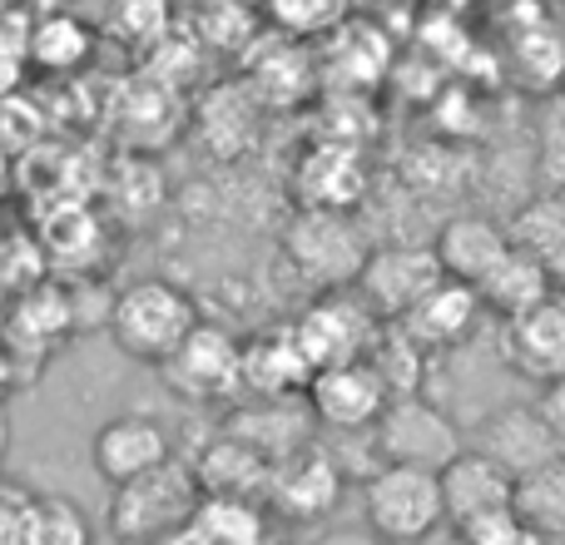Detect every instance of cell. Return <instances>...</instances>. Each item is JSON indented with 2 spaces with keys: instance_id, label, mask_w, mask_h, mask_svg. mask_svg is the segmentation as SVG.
I'll list each match as a JSON object with an SVG mask.
<instances>
[{
  "instance_id": "obj_4",
  "label": "cell",
  "mask_w": 565,
  "mask_h": 545,
  "mask_svg": "<svg viewBox=\"0 0 565 545\" xmlns=\"http://www.w3.org/2000/svg\"><path fill=\"white\" fill-rule=\"evenodd\" d=\"M461 447H467V431L451 421V412H441L422 392L392 397L382 407V417L372 421V451H377V461H392V467L441 471Z\"/></svg>"
},
{
  "instance_id": "obj_37",
  "label": "cell",
  "mask_w": 565,
  "mask_h": 545,
  "mask_svg": "<svg viewBox=\"0 0 565 545\" xmlns=\"http://www.w3.org/2000/svg\"><path fill=\"white\" fill-rule=\"evenodd\" d=\"M6 451H10V417H6V407H0V461H6Z\"/></svg>"
},
{
  "instance_id": "obj_14",
  "label": "cell",
  "mask_w": 565,
  "mask_h": 545,
  "mask_svg": "<svg viewBox=\"0 0 565 545\" xmlns=\"http://www.w3.org/2000/svg\"><path fill=\"white\" fill-rule=\"evenodd\" d=\"M481 318H487V308H481L477 288H471V282H457V278H441L427 298H417L407 312H402L397 328L407 332L422 352H457L477 338Z\"/></svg>"
},
{
  "instance_id": "obj_8",
  "label": "cell",
  "mask_w": 565,
  "mask_h": 545,
  "mask_svg": "<svg viewBox=\"0 0 565 545\" xmlns=\"http://www.w3.org/2000/svg\"><path fill=\"white\" fill-rule=\"evenodd\" d=\"M441 278H447V272H441V258L431 244H387V248H372L352 288L362 292V302H367L382 322H397L402 312L417 298H427Z\"/></svg>"
},
{
  "instance_id": "obj_40",
  "label": "cell",
  "mask_w": 565,
  "mask_h": 545,
  "mask_svg": "<svg viewBox=\"0 0 565 545\" xmlns=\"http://www.w3.org/2000/svg\"><path fill=\"white\" fill-rule=\"evenodd\" d=\"M561 541H565V536H561Z\"/></svg>"
},
{
  "instance_id": "obj_22",
  "label": "cell",
  "mask_w": 565,
  "mask_h": 545,
  "mask_svg": "<svg viewBox=\"0 0 565 545\" xmlns=\"http://www.w3.org/2000/svg\"><path fill=\"white\" fill-rule=\"evenodd\" d=\"M194 471L204 481V496H258L268 481V461L238 437H228V431H218L209 441V451L194 461Z\"/></svg>"
},
{
  "instance_id": "obj_25",
  "label": "cell",
  "mask_w": 565,
  "mask_h": 545,
  "mask_svg": "<svg viewBox=\"0 0 565 545\" xmlns=\"http://www.w3.org/2000/svg\"><path fill=\"white\" fill-rule=\"evenodd\" d=\"M20 545H95L85 511L60 491H35L20 526Z\"/></svg>"
},
{
  "instance_id": "obj_29",
  "label": "cell",
  "mask_w": 565,
  "mask_h": 545,
  "mask_svg": "<svg viewBox=\"0 0 565 545\" xmlns=\"http://www.w3.org/2000/svg\"><path fill=\"white\" fill-rule=\"evenodd\" d=\"M447 536H451V545H541L546 541L516 516V506L477 516V521H467V526H451Z\"/></svg>"
},
{
  "instance_id": "obj_23",
  "label": "cell",
  "mask_w": 565,
  "mask_h": 545,
  "mask_svg": "<svg viewBox=\"0 0 565 545\" xmlns=\"http://www.w3.org/2000/svg\"><path fill=\"white\" fill-rule=\"evenodd\" d=\"M511 506H516V516L536 536H546V541L565 536V451L516 481V501Z\"/></svg>"
},
{
  "instance_id": "obj_20",
  "label": "cell",
  "mask_w": 565,
  "mask_h": 545,
  "mask_svg": "<svg viewBox=\"0 0 565 545\" xmlns=\"http://www.w3.org/2000/svg\"><path fill=\"white\" fill-rule=\"evenodd\" d=\"M477 298H481V308L491 312V318H516V312H526V308H536L541 298H551L556 292V282H551V272L536 264V258H526L516 244L507 248V254L497 258L487 272H481L477 282Z\"/></svg>"
},
{
  "instance_id": "obj_33",
  "label": "cell",
  "mask_w": 565,
  "mask_h": 545,
  "mask_svg": "<svg viewBox=\"0 0 565 545\" xmlns=\"http://www.w3.org/2000/svg\"><path fill=\"white\" fill-rule=\"evenodd\" d=\"M536 407H541V417H546V427L556 431V441L565 447V377H556V382H546V387H541Z\"/></svg>"
},
{
  "instance_id": "obj_12",
  "label": "cell",
  "mask_w": 565,
  "mask_h": 545,
  "mask_svg": "<svg viewBox=\"0 0 565 545\" xmlns=\"http://www.w3.org/2000/svg\"><path fill=\"white\" fill-rule=\"evenodd\" d=\"M467 447L487 451V457L497 461V467H507L516 481L565 451L556 441V431L546 427V417H541L536 402H507V407L487 412V417L477 421V431H471Z\"/></svg>"
},
{
  "instance_id": "obj_15",
  "label": "cell",
  "mask_w": 565,
  "mask_h": 545,
  "mask_svg": "<svg viewBox=\"0 0 565 545\" xmlns=\"http://www.w3.org/2000/svg\"><path fill=\"white\" fill-rule=\"evenodd\" d=\"M441 481V511H447V531L467 526L477 516H491V511H507L516 501V477L507 467L487 457L477 447H461L447 467L437 471Z\"/></svg>"
},
{
  "instance_id": "obj_5",
  "label": "cell",
  "mask_w": 565,
  "mask_h": 545,
  "mask_svg": "<svg viewBox=\"0 0 565 545\" xmlns=\"http://www.w3.org/2000/svg\"><path fill=\"white\" fill-rule=\"evenodd\" d=\"M282 254H288V264L298 268L312 288L328 292V288H352L372 248L362 244V234L352 228L348 209H312L308 204L288 224V234H282Z\"/></svg>"
},
{
  "instance_id": "obj_2",
  "label": "cell",
  "mask_w": 565,
  "mask_h": 545,
  "mask_svg": "<svg viewBox=\"0 0 565 545\" xmlns=\"http://www.w3.org/2000/svg\"><path fill=\"white\" fill-rule=\"evenodd\" d=\"M204 501V481H199L194 461L169 457L164 467L145 471V477L109 487V531L125 545H154L169 531L189 526Z\"/></svg>"
},
{
  "instance_id": "obj_32",
  "label": "cell",
  "mask_w": 565,
  "mask_h": 545,
  "mask_svg": "<svg viewBox=\"0 0 565 545\" xmlns=\"http://www.w3.org/2000/svg\"><path fill=\"white\" fill-rule=\"evenodd\" d=\"M30 487H15V481L0 477V545H20V526H25L30 511Z\"/></svg>"
},
{
  "instance_id": "obj_34",
  "label": "cell",
  "mask_w": 565,
  "mask_h": 545,
  "mask_svg": "<svg viewBox=\"0 0 565 545\" xmlns=\"http://www.w3.org/2000/svg\"><path fill=\"white\" fill-rule=\"evenodd\" d=\"M318 545H392V541H382L377 531H367V526H342V531H328Z\"/></svg>"
},
{
  "instance_id": "obj_28",
  "label": "cell",
  "mask_w": 565,
  "mask_h": 545,
  "mask_svg": "<svg viewBox=\"0 0 565 545\" xmlns=\"http://www.w3.org/2000/svg\"><path fill=\"white\" fill-rule=\"evenodd\" d=\"M174 0H109V35L115 40H129L139 50H154L164 45L169 25H174Z\"/></svg>"
},
{
  "instance_id": "obj_39",
  "label": "cell",
  "mask_w": 565,
  "mask_h": 545,
  "mask_svg": "<svg viewBox=\"0 0 565 545\" xmlns=\"http://www.w3.org/2000/svg\"><path fill=\"white\" fill-rule=\"evenodd\" d=\"M541 545H565V541H561V536H556V541H541Z\"/></svg>"
},
{
  "instance_id": "obj_6",
  "label": "cell",
  "mask_w": 565,
  "mask_h": 545,
  "mask_svg": "<svg viewBox=\"0 0 565 545\" xmlns=\"http://www.w3.org/2000/svg\"><path fill=\"white\" fill-rule=\"evenodd\" d=\"M382 318L362 302L358 288H328L292 318L298 348L308 352L312 372L318 367H338V362H358L367 357L372 338H377Z\"/></svg>"
},
{
  "instance_id": "obj_1",
  "label": "cell",
  "mask_w": 565,
  "mask_h": 545,
  "mask_svg": "<svg viewBox=\"0 0 565 545\" xmlns=\"http://www.w3.org/2000/svg\"><path fill=\"white\" fill-rule=\"evenodd\" d=\"M199 322H204L199 318V302L189 298L179 282L139 278L109 298L105 328L125 357L145 362V367H164V362L184 348V338L199 328Z\"/></svg>"
},
{
  "instance_id": "obj_38",
  "label": "cell",
  "mask_w": 565,
  "mask_h": 545,
  "mask_svg": "<svg viewBox=\"0 0 565 545\" xmlns=\"http://www.w3.org/2000/svg\"><path fill=\"white\" fill-rule=\"evenodd\" d=\"M561 105H565V75H561Z\"/></svg>"
},
{
  "instance_id": "obj_31",
  "label": "cell",
  "mask_w": 565,
  "mask_h": 545,
  "mask_svg": "<svg viewBox=\"0 0 565 545\" xmlns=\"http://www.w3.org/2000/svg\"><path fill=\"white\" fill-rule=\"evenodd\" d=\"M45 135V115L35 109V99L20 89V95H6L0 99V149L10 154H25L35 139Z\"/></svg>"
},
{
  "instance_id": "obj_3",
  "label": "cell",
  "mask_w": 565,
  "mask_h": 545,
  "mask_svg": "<svg viewBox=\"0 0 565 545\" xmlns=\"http://www.w3.org/2000/svg\"><path fill=\"white\" fill-rule=\"evenodd\" d=\"M358 501H362V526L377 531L392 545H422L437 531H447L437 471L382 461L377 471H367L358 481Z\"/></svg>"
},
{
  "instance_id": "obj_27",
  "label": "cell",
  "mask_w": 565,
  "mask_h": 545,
  "mask_svg": "<svg viewBox=\"0 0 565 545\" xmlns=\"http://www.w3.org/2000/svg\"><path fill=\"white\" fill-rule=\"evenodd\" d=\"M264 15L278 35L312 40V35H332L348 20V0H264Z\"/></svg>"
},
{
  "instance_id": "obj_10",
  "label": "cell",
  "mask_w": 565,
  "mask_h": 545,
  "mask_svg": "<svg viewBox=\"0 0 565 545\" xmlns=\"http://www.w3.org/2000/svg\"><path fill=\"white\" fill-rule=\"evenodd\" d=\"M302 397L318 417V431H372V421L382 417L392 392L377 377V367L367 357H358L338 362V367H318Z\"/></svg>"
},
{
  "instance_id": "obj_35",
  "label": "cell",
  "mask_w": 565,
  "mask_h": 545,
  "mask_svg": "<svg viewBox=\"0 0 565 545\" xmlns=\"http://www.w3.org/2000/svg\"><path fill=\"white\" fill-rule=\"evenodd\" d=\"M10 189H15V154H10V149H0V204L10 199Z\"/></svg>"
},
{
  "instance_id": "obj_30",
  "label": "cell",
  "mask_w": 565,
  "mask_h": 545,
  "mask_svg": "<svg viewBox=\"0 0 565 545\" xmlns=\"http://www.w3.org/2000/svg\"><path fill=\"white\" fill-rule=\"evenodd\" d=\"M531 174H536V194L565 199V115L541 125L536 154H531Z\"/></svg>"
},
{
  "instance_id": "obj_19",
  "label": "cell",
  "mask_w": 565,
  "mask_h": 545,
  "mask_svg": "<svg viewBox=\"0 0 565 545\" xmlns=\"http://www.w3.org/2000/svg\"><path fill=\"white\" fill-rule=\"evenodd\" d=\"M431 248H437L441 272H447V278L477 282L481 272H487L511 248V234H507V224L491 218V214H451L447 224L437 228Z\"/></svg>"
},
{
  "instance_id": "obj_24",
  "label": "cell",
  "mask_w": 565,
  "mask_h": 545,
  "mask_svg": "<svg viewBox=\"0 0 565 545\" xmlns=\"http://www.w3.org/2000/svg\"><path fill=\"white\" fill-rule=\"evenodd\" d=\"M194 531L209 545H268V521L254 496H204Z\"/></svg>"
},
{
  "instance_id": "obj_16",
  "label": "cell",
  "mask_w": 565,
  "mask_h": 545,
  "mask_svg": "<svg viewBox=\"0 0 565 545\" xmlns=\"http://www.w3.org/2000/svg\"><path fill=\"white\" fill-rule=\"evenodd\" d=\"M224 431L238 437L244 447H254L274 467L278 457H288V451L308 447L318 437V417H312L308 397H254V407H238Z\"/></svg>"
},
{
  "instance_id": "obj_11",
  "label": "cell",
  "mask_w": 565,
  "mask_h": 545,
  "mask_svg": "<svg viewBox=\"0 0 565 545\" xmlns=\"http://www.w3.org/2000/svg\"><path fill=\"white\" fill-rule=\"evenodd\" d=\"M169 457H174V437L149 412H119L89 441V467H95V477L105 487H125V481L164 467Z\"/></svg>"
},
{
  "instance_id": "obj_7",
  "label": "cell",
  "mask_w": 565,
  "mask_h": 545,
  "mask_svg": "<svg viewBox=\"0 0 565 545\" xmlns=\"http://www.w3.org/2000/svg\"><path fill=\"white\" fill-rule=\"evenodd\" d=\"M159 372L184 402H234L244 392V338L218 322H199Z\"/></svg>"
},
{
  "instance_id": "obj_36",
  "label": "cell",
  "mask_w": 565,
  "mask_h": 545,
  "mask_svg": "<svg viewBox=\"0 0 565 545\" xmlns=\"http://www.w3.org/2000/svg\"><path fill=\"white\" fill-rule=\"evenodd\" d=\"M154 545H209V541L199 536V531H194V521H189V526L169 531V536H164V541H154Z\"/></svg>"
},
{
  "instance_id": "obj_18",
  "label": "cell",
  "mask_w": 565,
  "mask_h": 545,
  "mask_svg": "<svg viewBox=\"0 0 565 545\" xmlns=\"http://www.w3.org/2000/svg\"><path fill=\"white\" fill-rule=\"evenodd\" d=\"M95 45H99V35L79 10H35L30 40H25V60L35 75L70 79L95 60Z\"/></svg>"
},
{
  "instance_id": "obj_21",
  "label": "cell",
  "mask_w": 565,
  "mask_h": 545,
  "mask_svg": "<svg viewBox=\"0 0 565 545\" xmlns=\"http://www.w3.org/2000/svg\"><path fill=\"white\" fill-rule=\"evenodd\" d=\"M511 244L526 258H536L551 272V282L565 288V199L556 194H531L526 204L511 209L507 218Z\"/></svg>"
},
{
  "instance_id": "obj_17",
  "label": "cell",
  "mask_w": 565,
  "mask_h": 545,
  "mask_svg": "<svg viewBox=\"0 0 565 545\" xmlns=\"http://www.w3.org/2000/svg\"><path fill=\"white\" fill-rule=\"evenodd\" d=\"M312 382V362L298 348V332L264 328L244 338V392L248 397H302Z\"/></svg>"
},
{
  "instance_id": "obj_9",
  "label": "cell",
  "mask_w": 565,
  "mask_h": 545,
  "mask_svg": "<svg viewBox=\"0 0 565 545\" xmlns=\"http://www.w3.org/2000/svg\"><path fill=\"white\" fill-rule=\"evenodd\" d=\"M342 487H348L342 467L332 461V451L322 447V437H312L308 447L288 451V457H278L274 467H268L264 496H268V506L282 511L288 521H318L338 506Z\"/></svg>"
},
{
  "instance_id": "obj_13",
  "label": "cell",
  "mask_w": 565,
  "mask_h": 545,
  "mask_svg": "<svg viewBox=\"0 0 565 545\" xmlns=\"http://www.w3.org/2000/svg\"><path fill=\"white\" fill-rule=\"evenodd\" d=\"M501 357L536 387L565 377V288L501 322Z\"/></svg>"
},
{
  "instance_id": "obj_26",
  "label": "cell",
  "mask_w": 565,
  "mask_h": 545,
  "mask_svg": "<svg viewBox=\"0 0 565 545\" xmlns=\"http://www.w3.org/2000/svg\"><path fill=\"white\" fill-rule=\"evenodd\" d=\"M516 65H521V79L526 89H561V75H565V35L546 20L536 25H521L516 35Z\"/></svg>"
}]
</instances>
